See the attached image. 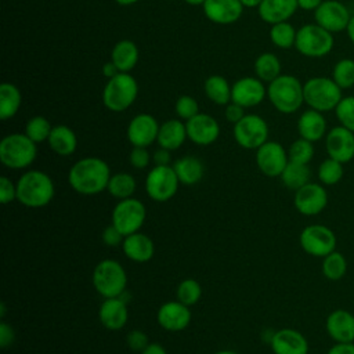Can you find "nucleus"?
Listing matches in <instances>:
<instances>
[{
    "label": "nucleus",
    "mask_w": 354,
    "mask_h": 354,
    "mask_svg": "<svg viewBox=\"0 0 354 354\" xmlns=\"http://www.w3.org/2000/svg\"><path fill=\"white\" fill-rule=\"evenodd\" d=\"M111 176V169L104 159L87 156L72 165L68 181L72 189L80 195H97L106 189Z\"/></svg>",
    "instance_id": "obj_1"
},
{
    "label": "nucleus",
    "mask_w": 354,
    "mask_h": 354,
    "mask_svg": "<svg viewBox=\"0 0 354 354\" xmlns=\"http://www.w3.org/2000/svg\"><path fill=\"white\" fill-rule=\"evenodd\" d=\"M54 195V181L41 170H28L17 180V201L25 207H44L53 201Z\"/></svg>",
    "instance_id": "obj_2"
},
{
    "label": "nucleus",
    "mask_w": 354,
    "mask_h": 354,
    "mask_svg": "<svg viewBox=\"0 0 354 354\" xmlns=\"http://www.w3.org/2000/svg\"><path fill=\"white\" fill-rule=\"evenodd\" d=\"M267 97L281 113H295L304 104L303 83L293 75H279L268 83Z\"/></svg>",
    "instance_id": "obj_3"
},
{
    "label": "nucleus",
    "mask_w": 354,
    "mask_h": 354,
    "mask_svg": "<svg viewBox=\"0 0 354 354\" xmlns=\"http://www.w3.org/2000/svg\"><path fill=\"white\" fill-rule=\"evenodd\" d=\"M37 155L36 142L25 133H11L0 141V162L12 170L29 167Z\"/></svg>",
    "instance_id": "obj_4"
},
{
    "label": "nucleus",
    "mask_w": 354,
    "mask_h": 354,
    "mask_svg": "<svg viewBox=\"0 0 354 354\" xmlns=\"http://www.w3.org/2000/svg\"><path fill=\"white\" fill-rule=\"evenodd\" d=\"M342 91L343 90L335 83V80L326 76L310 77L303 84L304 102L308 105V108L319 111L322 113L335 111V108L343 98Z\"/></svg>",
    "instance_id": "obj_5"
},
{
    "label": "nucleus",
    "mask_w": 354,
    "mask_h": 354,
    "mask_svg": "<svg viewBox=\"0 0 354 354\" xmlns=\"http://www.w3.org/2000/svg\"><path fill=\"white\" fill-rule=\"evenodd\" d=\"M93 286L104 299L119 297L127 286V274L123 266L113 259H104L93 270Z\"/></svg>",
    "instance_id": "obj_6"
},
{
    "label": "nucleus",
    "mask_w": 354,
    "mask_h": 354,
    "mask_svg": "<svg viewBox=\"0 0 354 354\" xmlns=\"http://www.w3.org/2000/svg\"><path fill=\"white\" fill-rule=\"evenodd\" d=\"M138 94L136 79L127 72H119L108 79L102 90V102L112 112H123L133 105Z\"/></svg>",
    "instance_id": "obj_7"
},
{
    "label": "nucleus",
    "mask_w": 354,
    "mask_h": 354,
    "mask_svg": "<svg viewBox=\"0 0 354 354\" xmlns=\"http://www.w3.org/2000/svg\"><path fill=\"white\" fill-rule=\"evenodd\" d=\"M335 46L333 33L318 24H307L297 29L296 50L308 58H322L328 55Z\"/></svg>",
    "instance_id": "obj_8"
},
{
    "label": "nucleus",
    "mask_w": 354,
    "mask_h": 354,
    "mask_svg": "<svg viewBox=\"0 0 354 354\" xmlns=\"http://www.w3.org/2000/svg\"><path fill=\"white\" fill-rule=\"evenodd\" d=\"M147 218V209L137 198L120 199L112 210V224L124 235L138 232Z\"/></svg>",
    "instance_id": "obj_9"
},
{
    "label": "nucleus",
    "mask_w": 354,
    "mask_h": 354,
    "mask_svg": "<svg viewBox=\"0 0 354 354\" xmlns=\"http://www.w3.org/2000/svg\"><path fill=\"white\" fill-rule=\"evenodd\" d=\"M180 181L173 166H153L145 177V191L155 202L170 201L178 189Z\"/></svg>",
    "instance_id": "obj_10"
},
{
    "label": "nucleus",
    "mask_w": 354,
    "mask_h": 354,
    "mask_svg": "<svg viewBox=\"0 0 354 354\" xmlns=\"http://www.w3.org/2000/svg\"><path fill=\"white\" fill-rule=\"evenodd\" d=\"M299 242L301 249L314 257H325L336 249L335 232L324 224H311L301 230Z\"/></svg>",
    "instance_id": "obj_11"
},
{
    "label": "nucleus",
    "mask_w": 354,
    "mask_h": 354,
    "mask_svg": "<svg viewBox=\"0 0 354 354\" xmlns=\"http://www.w3.org/2000/svg\"><path fill=\"white\" fill-rule=\"evenodd\" d=\"M234 138L245 149H257L268 141V124L259 115H245L234 124Z\"/></svg>",
    "instance_id": "obj_12"
},
{
    "label": "nucleus",
    "mask_w": 354,
    "mask_h": 354,
    "mask_svg": "<svg viewBox=\"0 0 354 354\" xmlns=\"http://www.w3.org/2000/svg\"><path fill=\"white\" fill-rule=\"evenodd\" d=\"M351 14L346 4L339 0H324L314 11V21L330 33L347 29Z\"/></svg>",
    "instance_id": "obj_13"
},
{
    "label": "nucleus",
    "mask_w": 354,
    "mask_h": 354,
    "mask_svg": "<svg viewBox=\"0 0 354 354\" xmlns=\"http://www.w3.org/2000/svg\"><path fill=\"white\" fill-rule=\"evenodd\" d=\"M288 162V151L277 141H267L256 149V165L267 177H279Z\"/></svg>",
    "instance_id": "obj_14"
},
{
    "label": "nucleus",
    "mask_w": 354,
    "mask_h": 354,
    "mask_svg": "<svg viewBox=\"0 0 354 354\" xmlns=\"http://www.w3.org/2000/svg\"><path fill=\"white\" fill-rule=\"evenodd\" d=\"M293 205L303 216H315L321 213L328 205V194L322 184L307 183L295 191Z\"/></svg>",
    "instance_id": "obj_15"
},
{
    "label": "nucleus",
    "mask_w": 354,
    "mask_h": 354,
    "mask_svg": "<svg viewBox=\"0 0 354 354\" xmlns=\"http://www.w3.org/2000/svg\"><path fill=\"white\" fill-rule=\"evenodd\" d=\"M325 148L329 158L343 165L353 160L354 133L340 124L332 127L325 136Z\"/></svg>",
    "instance_id": "obj_16"
},
{
    "label": "nucleus",
    "mask_w": 354,
    "mask_h": 354,
    "mask_svg": "<svg viewBox=\"0 0 354 354\" xmlns=\"http://www.w3.org/2000/svg\"><path fill=\"white\" fill-rule=\"evenodd\" d=\"M266 95L267 87L259 77H241L231 87V101L243 108H252L261 104Z\"/></svg>",
    "instance_id": "obj_17"
},
{
    "label": "nucleus",
    "mask_w": 354,
    "mask_h": 354,
    "mask_svg": "<svg viewBox=\"0 0 354 354\" xmlns=\"http://www.w3.org/2000/svg\"><path fill=\"white\" fill-rule=\"evenodd\" d=\"M158 120L149 113L136 115L127 126V140L133 147L148 148L158 140Z\"/></svg>",
    "instance_id": "obj_18"
},
{
    "label": "nucleus",
    "mask_w": 354,
    "mask_h": 354,
    "mask_svg": "<svg viewBox=\"0 0 354 354\" xmlns=\"http://www.w3.org/2000/svg\"><path fill=\"white\" fill-rule=\"evenodd\" d=\"M185 127L188 140H191L196 145H210L220 136L218 122L213 116L202 112L187 120Z\"/></svg>",
    "instance_id": "obj_19"
},
{
    "label": "nucleus",
    "mask_w": 354,
    "mask_h": 354,
    "mask_svg": "<svg viewBox=\"0 0 354 354\" xmlns=\"http://www.w3.org/2000/svg\"><path fill=\"white\" fill-rule=\"evenodd\" d=\"M158 324L169 332H180L188 328L191 322V310L178 300L163 303L156 314Z\"/></svg>",
    "instance_id": "obj_20"
},
{
    "label": "nucleus",
    "mask_w": 354,
    "mask_h": 354,
    "mask_svg": "<svg viewBox=\"0 0 354 354\" xmlns=\"http://www.w3.org/2000/svg\"><path fill=\"white\" fill-rule=\"evenodd\" d=\"M202 8L206 18L217 25H231L243 12V6L239 0H205Z\"/></svg>",
    "instance_id": "obj_21"
},
{
    "label": "nucleus",
    "mask_w": 354,
    "mask_h": 354,
    "mask_svg": "<svg viewBox=\"0 0 354 354\" xmlns=\"http://www.w3.org/2000/svg\"><path fill=\"white\" fill-rule=\"evenodd\" d=\"M270 346L274 354H308L307 339L292 328H283L272 333Z\"/></svg>",
    "instance_id": "obj_22"
},
{
    "label": "nucleus",
    "mask_w": 354,
    "mask_h": 354,
    "mask_svg": "<svg viewBox=\"0 0 354 354\" xmlns=\"http://www.w3.org/2000/svg\"><path fill=\"white\" fill-rule=\"evenodd\" d=\"M98 319L105 329L120 330L129 319V310L122 296L104 299L98 308Z\"/></svg>",
    "instance_id": "obj_23"
},
{
    "label": "nucleus",
    "mask_w": 354,
    "mask_h": 354,
    "mask_svg": "<svg viewBox=\"0 0 354 354\" xmlns=\"http://www.w3.org/2000/svg\"><path fill=\"white\" fill-rule=\"evenodd\" d=\"M325 328L336 343L354 342V315L347 310H335L326 317Z\"/></svg>",
    "instance_id": "obj_24"
},
{
    "label": "nucleus",
    "mask_w": 354,
    "mask_h": 354,
    "mask_svg": "<svg viewBox=\"0 0 354 354\" xmlns=\"http://www.w3.org/2000/svg\"><path fill=\"white\" fill-rule=\"evenodd\" d=\"M122 250L129 260L134 263H147L155 254V243L147 234L138 231L124 236Z\"/></svg>",
    "instance_id": "obj_25"
},
{
    "label": "nucleus",
    "mask_w": 354,
    "mask_h": 354,
    "mask_svg": "<svg viewBox=\"0 0 354 354\" xmlns=\"http://www.w3.org/2000/svg\"><path fill=\"white\" fill-rule=\"evenodd\" d=\"M299 136L311 142L319 141L326 136V119L322 112L308 108L297 119Z\"/></svg>",
    "instance_id": "obj_26"
},
{
    "label": "nucleus",
    "mask_w": 354,
    "mask_h": 354,
    "mask_svg": "<svg viewBox=\"0 0 354 354\" xmlns=\"http://www.w3.org/2000/svg\"><path fill=\"white\" fill-rule=\"evenodd\" d=\"M297 8V0H263L257 7L260 18L270 25L288 21Z\"/></svg>",
    "instance_id": "obj_27"
},
{
    "label": "nucleus",
    "mask_w": 354,
    "mask_h": 354,
    "mask_svg": "<svg viewBox=\"0 0 354 354\" xmlns=\"http://www.w3.org/2000/svg\"><path fill=\"white\" fill-rule=\"evenodd\" d=\"M187 138L185 123H183L180 119H169L159 126L156 142L160 148L174 151L178 149Z\"/></svg>",
    "instance_id": "obj_28"
},
{
    "label": "nucleus",
    "mask_w": 354,
    "mask_h": 354,
    "mask_svg": "<svg viewBox=\"0 0 354 354\" xmlns=\"http://www.w3.org/2000/svg\"><path fill=\"white\" fill-rule=\"evenodd\" d=\"M173 169L178 177L180 184H184V185L198 184L205 174V166L202 160L192 155H185L178 158L173 163Z\"/></svg>",
    "instance_id": "obj_29"
},
{
    "label": "nucleus",
    "mask_w": 354,
    "mask_h": 354,
    "mask_svg": "<svg viewBox=\"0 0 354 354\" xmlns=\"http://www.w3.org/2000/svg\"><path fill=\"white\" fill-rule=\"evenodd\" d=\"M47 142L51 151L59 156H69L77 148V137L75 131L65 124L53 126Z\"/></svg>",
    "instance_id": "obj_30"
},
{
    "label": "nucleus",
    "mask_w": 354,
    "mask_h": 354,
    "mask_svg": "<svg viewBox=\"0 0 354 354\" xmlns=\"http://www.w3.org/2000/svg\"><path fill=\"white\" fill-rule=\"evenodd\" d=\"M138 48L131 40H119L111 50V61L116 65L119 72H130L138 61Z\"/></svg>",
    "instance_id": "obj_31"
},
{
    "label": "nucleus",
    "mask_w": 354,
    "mask_h": 354,
    "mask_svg": "<svg viewBox=\"0 0 354 354\" xmlns=\"http://www.w3.org/2000/svg\"><path fill=\"white\" fill-rule=\"evenodd\" d=\"M22 102L19 88L12 83L0 84V119L7 120L17 115Z\"/></svg>",
    "instance_id": "obj_32"
},
{
    "label": "nucleus",
    "mask_w": 354,
    "mask_h": 354,
    "mask_svg": "<svg viewBox=\"0 0 354 354\" xmlns=\"http://www.w3.org/2000/svg\"><path fill=\"white\" fill-rule=\"evenodd\" d=\"M279 177L282 180V184L286 188L297 191L299 188H301L303 185L310 183L311 170H310L308 165L289 160L286 167L283 169V171H282V174Z\"/></svg>",
    "instance_id": "obj_33"
},
{
    "label": "nucleus",
    "mask_w": 354,
    "mask_h": 354,
    "mask_svg": "<svg viewBox=\"0 0 354 354\" xmlns=\"http://www.w3.org/2000/svg\"><path fill=\"white\" fill-rule=\"evenodd\" d=\"M231 87L225 77L220 75H212L205 80V94L206 97L217 104V105H227L231 102Z\"/></svg>",
    "instance_id": "obj_34"
},
{
    "label": "nucleus",
    "mask_w": 354,
    "mask_h": 354,
    "mask_svg": "<svg viewBox=\"0 0 354 354\" xmlns=\"http://www.w3.org/2000/svg\"><path fill=\"white\" fill-rule=\"evenodd\" d=\"M254 72L256 76L264 82L271 83L281 73V61L274 53H263L254 61Z\"/></svg>",
    "instance_id": "obj_35"
},
{
    "label": "nucleus",
    "mask_w": 354,
    "mask_h": 354,
    "mask_svg": "<svg viewBox=\"0 0 354 354\" xmlns=\"http://www.w3.org/2000/svg\"><path fill=\"white\" fill-rule=\"evenodd\" d=\"M137 188V183L136 178L133 177V174L130 173H115L111 176L106 191L116 199H127L131 198L133 194L136 192Z\"/></svg>",
    "instance_id": "obj_36"
},
{
    "label": "nucleus",
    "mask_w": 354,
    "mask_h": 354,
    "mask_svg": "<svg viewBox=\"0 0 354 354\" xmlns=\"http://www.w3.org/2000/svg\"><path fill=\"white\" fill-rule=\"evenodd\" d=\"M296 35H297V30L288 21L274 24V25H271V29H270V39H271L272 44L275 47L283 48V50L295 47Z\"/></svg>",
    "instance_id": "obj_37"
},
{
    "label": "nucleus",
    "mask_w": 354,
    "mask_h": 354,
    "mask_svg": "<svg viewBox=\"0 0 354 354\" xmlns=\"http://www.w3.org/2000/svg\"><path fill=\"white\" fill-rule=\"evenodd\" d=\"M321 270L325 278L330 281H339L344 277L347 271V260L340 252L333 250L328 256L322 257Z\"/></svg>",
    "instance_id": "obj_38"
},
{
    "label": "nucleus",
    "mask_w": 354,
    "mask_h": 354,
    "mask_svg": "<svg viewBox=\"0 0 354 354\" xmlns=\"http://www.w3.org/2000/svg\"><path fill=\"white\" fill-rule=\"evenodd\" d=\"M176 297L183 304L191 307L196 304L202 297V286L194 278L183 279L176 289Z\"/></svg>",
    "instance_id": "obj_39"
},
{
    "label": "nucleus",
    "mask_w": 354,
    "mask_h": 354,
    "mask_svg": "<svg viewBox=\"0 0 354 354\" xmlns=\"http://www.w3.org/2000/svg\"><path fill=\"white\" fill-rule=\"evenodd\" d=\"M330 77L342 90L353 87L354 86V59L351 58L339 59L333 65Z\"/></svg>",
    "instance_id": "obj_40"
},
{
    "label": "nucleus",
    "mask_w": 354,
    "mask_h": 354,
    "mask_svg": "<svg viewBox=\"0 0 354 354\" xmlns=\"http://www.w3.org/2000/svg\"><path fill=\"white\" fill-rule=\"evenodd\" d=\"M317 174L322 185H335L343 177V163L328 156L319 163Z\"/></svg>",
    "instance_id": "obj_41"
},
{
    "label": "nucleus",
    "mask_w": 354,
    "mask_h": 354,
    "mask_svg": "<svg viewBox=\"0 0 354 354\" xmlns=\"http://www.w3.org/2000/svg\"><path fill=\"white\" fill-rule=\"evenodd\" d=\"M53 126L44 116H33L25 124V134L36 144L47 141Z\"/></svg>",
    "instance_id": "obj_42"
},
{
    "label": "nucleus",
    "mask_w": 354,
    "mask_h": 354,
    "mask_svg": "<svg viewBox=\"0 0 354 354\" xmlns=\"http://www.w3.org/2000/svg\"><path fill=\"white\" fill-rule=\"evenodd\" d=\"M288 156H289V160L292 162L308 165L314 156V145L311 141L300 137L289 145Z\"/></svg>",
    "instance_id": "obj_43"
},
{
    "label": "nucleus",
    "mask_w": 354,
    "mask_h": 354,
    "mask_svg": "<svg viewBox=\"0 0 354 354\" xmlns=\"http://www.w3.org/2000/svg\"><path fill=\"white\" fill-rule=\"evenodd\" d=\"M335 115L340 126L354 133V95L343 97L335 108Z\"/></svg>",
    "instance_id": "obj_44"
},
{
    "label": "nucleus",
    "mask_w": 354,
    "mask_h": 354,
    "mask_svg": "<svg viewBox=\"0 0 354 354\" xmlns=\"http://www.w3.org/2000/svg\"><path fill=\"white\" fill-rule=\"evenodd\" d=\"M174 111L180 119L187 122L199 113V104L191 95H180L176 101Z\"/></svg>",
    "instance_id": "obj_45"
},
{
    "label": "nucleus",
    "mask_w": 354,
    "mask_h": 354,
    "mask_svg": "<svg viewBox=\"0 0 354 354\" xmlns=\"http://www.w3.org/2000/svg\"><path fill=\"white\" fill-rule=\"evenodd\" d=\"M151 160H152V156L148 152V149L144 147H133V149L130 151L129 162L134 169L142 170L151 163Z\"/></svg>",
    "instance_id": "obj_46"
},
{
    "label": "nucleus",
    "mask_w": 354,
    "mask_h": 354,
    "mask_svg": "<svg viewBox=\"0 0 354 354\" xmlns=\"http://www.w3.org/2000/svg\"><path fill=\"white\" fill-rule=\"evenodd\" d=\"M126 344H127V347H129L130 350L141 353V351L149 344V342H148L147 333H144V332L140 330V329H134V330H130V332L127 333V336H126Z\"/></svg>",
    "instance_id": "obj_47"
},
{
    "label": "nucleus",
    "mask_w": 354,
    "mask_h": 354,
    "mask_svg": "<svg viewBox=\"0 0 354 354\" xmlns=\"http://www.w3.org/2000/svg\"><path fill=\"white\" fill-rule=\"evenodd\" d=\"M17 199V183L11 181L8 177H0V202L7 205Z\"/></svg>",
    "instance_id": "obj_48"
},
{
    "label": "nucleus",
    "mask_w": 354,
    "mask_h": 354,
    "mask_svg": "<svg viewBox=\"0 0 354 354\" xmlns=\"http://www.w3.org/2000/svg\"><path fill=\"white\" fill-rule=\"evenodd\" d=\"M124 239V235L113 225V224H109L104 228L102 231V242L106 245V246H118V245H122Z\"/></svg>",
    "instance_id": "obj_49"
},
{
    "label": "nucleus",
    "mask_w": 354,
    "mask_h": 354,
    "mask_svg": "<svg viewBox=\"0 0 354 354\" xmlns=\"http://www.w3.org/2000/svg\"><path fill=\"white\" fill-rule=\"evenodd\" d=\"M243 106H241L239 104H236V102H230V104H227L225 105V111H224V115H225V119L228 120V122H231V123H236V122H239L243 116H245V112H243Z\"/></svg>",
    "instance_id": "obj_50"
},
{
    "label": "nucleus",
    "mask_w": 354,
    "mask_h": 354,
    "mask_svg": "<svg viewBox=\"0 0 354 354\" xmlns=\"http://www.w3.org/2000/svg\"><path fill=\"white\" fill-rule=\"evenodd\" d=\"M15 340V332L10 324L6 321L0 322V346L1 348H7Z\"/></svg>",
    "instance_id": "obj_51"
},
{
    "label": "nucleus",
    "mask_w": 354,
    "mask_h": 354,
    "mask_svg": "<svg viewBox=\"0 0 354 354\" xmlns=\"http://www.w3.org/2000/svg\"><path fill=\"white\" fill-rule=\"evenodd\" d=\"M170 152H171V151L159 147V149H156V151L152 153V162H153L156 166H166V165H170V160H171Z\"/></svg>",
    "instance_id": "obj_52"
},
{
    "label": "nucleus",
    "mask_w": 354,
    "mask_h": 354,
    "mask_svg": "<svg viewBox=\"0 0 354 354\" xmlns=\"http://www.w3.org/2000/svg\"><path fill=\"white\" fill-rule=\"evenodd\" d=\"M326 354H354V343H336Z\"/></svg>",
    "instance_id": "obj_53"
},
{
    "label": "nucleus",
    "mask_w": 354,
    "mask_h": 354,
    "mask_svg": "<svg viewBox=\"0 0 354 354\" xmlns=\"http://www.w3.org/2000/svg\"><path fill=\"white\" fill-rule=\"evenodd\" d=\"M324 0H297L299 8L304 11H315Z\"/></svg>",
    "instance_id": "obj_54"
},
{
    "label": "nucleus",
    "mask_w": 354,
    "mask_h": 354,
    "mask_svg": "<svg viewBox=\"0 0 354 354\" xmlns=\"http://www.w3.org/2000/svg\"><path fill=\"white\" fill-rule=\"evenodd\" d=\"M140 354H167V351L159 343H149Z\"/></svg>",
    "instance_id": "obj_55"
},
{
    "label": "nucleus",
    "mask_w": 354,
    "mask_h": 354,
    "mask_svg": "<svg viewBox=\"0 0 354 354\" xmlns=\"http://www.w3.org/2000/svg\"><path fill=\"white\" fill-rule=\"evenodd\" d=\"M118 73H119V69L116 68V65H115L111 59L102 65V75H104L106 79H111V77L116 76Z\"/></svg>",
    "instance_id": "obj_56"
},
{
    "label": "nucleus",
    "mask_w": 354,
    "mask_h": 354,
    "mask_svg": "<svg viewBox=\"0 0 354 354\" xmlns=\"http://www.w3.org/2000/svg\"><path fill=\"white\" fill-rule=\"evenodd\" d=\"M346 33H347V37L350 39V41L354 44V15H351V18H350V22L347 25Z\"/></svg>",
    "instance_id": "obj_57"
},
{
    "label": "nucleus",
    "mask_w": 354,
    "mask_h": 354,
    "mask_svg": "<svg viewBox=\"0 0 354 354\" xmlns=\"http://www.w3.org/2000/svg\"><path fill=\"white\" fill-rule=\"evenodd\" d=\"M242 3L243 7H248V8H253V7H259L260 3L263 0H239Z\"/></svg>",
    "instance_id": "obj_58"
},
{
    "label": "nucleus",
    "mask_w": 354,
    "mask_h": 354,
    "mask_svg": "<svg viewBox=\"0 0 354 354\" xmlns=\"http://www.w3.org/2000/svg\"><path fill=\"white\" fill-rule=\"evenodd\" d=\"M118 4H120V6H131V4H134V3H137L138 0H115Z\"/></svg>",
    "instance_id": "obj_59"
},
{
    "label": "nucleus",
    "mask_w": 354,
    "mask_h": 354,
    "mask_svg": "<svg viewBox=\"0 0 354 354\" xmlns=\"http://www.w3.org/2000/svg\"><path fill=\"white\" fill-rule=\"evenodd\" d=\"M184 1L189 6H202L205 3V0H184Z\"/></svg>",
    "instance_id": "obj_60"
},
{
    "label": "nucleus",
    "mask_w": 354,
    "mask_h": 354,
    "mask_svg": "<svg viewBox=\"0 0 354 354\" xmlns=\"http://www.w3.org/2000/svg\"><path fill=\"white\" fill-rule=\"evenodd\" d=\"M214 354H239V353L232 351V350H220V351H217V353H214Z\"/></svg>",
    "instance_id": "obj_61"
},
{
    "label": "nucleus",
    "mask_w": 354,
    "mask_h": 354,
    "mask_svg": "<svg viewBox=\"0 0 354 354\" xmlns=\"http://www.w3.org/2000/svg\"><path fill=\"white\" fill-rule=\"evenodd\" d=\"M353 343H354V342H353Z\"/></svg>",
    "instance_id": "obj_62"
}]
</instances>
